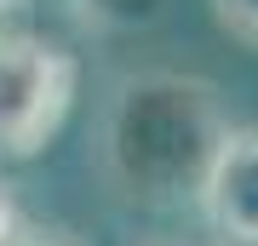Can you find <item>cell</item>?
<instances>
[{
  "label": "cell",
  "mask_w": 258,
  "mask_h": 246,
  "mask_svg": "<svg viewBox=\"0 0 258 246\" xmlns=\"http://www.w3.org/2000/svg\"><path fill=\"white\" fill-rule=\"evenodd\" d=\"M92 29H149L166 12V0H69Z\"/></svg>",
  "instance_id": "obj_4"
},
{
  "label": "cell",
  "mask_w": 258,
  "mask_h": 246,
  "mask_svg": "<svg viewBox=\"0 0 258 246\" xmlns=\"http://www.w3.org/2000/svg\"><path fill=\"white\" fill-rule=\"evenodd\" d=\"M81 63L35 29L0 35V160H29L63 132Z\"/></svg>",
  "instance_id": "obj_2"
},
{
  "label": "cell",
  "mask_w": 258,
  "mask_h": 246,
  "mask_svg": "<svg viewBox=\"0 0 258 246\" xmlns=\"http://www.w3.org/2000/svg\"><path fill=\"white\" fill-rule=\"evenodd\" d=\"M18 235V201H12V183L0 178V246Z\"/></svg>",
  "instance_id": "obj_6"
},
{
  "label": "cell",
  "mask_w": 258,
  "mask_h": 246,
  "mask_svg": "<svg viewBox=\"0 0 258 246\" xmlns=\"http://www.w3.org/2000/svg\"><path fill=\"white\" fill-rule=\"evenodd\" d=\"M212 12H218V23L230 29L235 40L258 46V0H212Z\"/></svg>",
  "instance_id": "obj_5"
},
{
  "label": "cell",
  "mask_w": 258,
  "mask_h": 246,
  "mask_svg": "<svg viewBox=\"0 0 258 246\" xmlns=\"http://www.w3.org/2000/svg\"><path fill=\"white\" fill-rule=\"evenodd\" d=\"M224 92L184 69H132L103 98L92 160L132 206H178L201 195L218 143L230 137Z\"/></svg>",
  "instance_id": "obj_1"
},
{
  "label": "cell",
  "mask_w": 258,
  "mask_h": 246,
  "mask_svg": "<svg viewBox=\"0 0 258 246\" xmlns=\"http://www.w3.org/2000/svg\"><path fill=\"white\" fill-rule=\"evenodd\" d=\"M29 6V0H0V35H6V29H18V12Z\"/></svg>",
  "instance_id": "obj_8"
},
{
  "label": "cell",
  "mask_w": 258,
  "mask_h": 246,
  "mask_svg": "<svg viewBox=\"0 0 258 246\" xmlns=\"http://www.w3.org/2000/svg\"><path fill=\"white\" fill-rule=\"evenodd\" d=\"M6 246H75L69 235H46V229H18Z\"/></svg>",
  "instance_id": "obj_7"
},
{
  "label": "cell",
  "mask_w": 258,
  "mask_h": 246,
  "mask_svg": "<svg viewBox=\"0 0 258 246\" xmlns=\"http://www.w3.org/2000/svg\"><path fill=\"white\" fill-rule=\"evenodd\" d=\"M195 206L224 246H258V126H230Z\"/></svg>",
  "instance_id": "obj_3"
}]
</instances>
